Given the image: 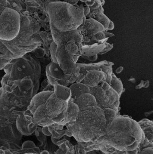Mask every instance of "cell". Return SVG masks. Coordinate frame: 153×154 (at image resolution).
<instances>
[{"instance_id": "1", "label": "cell", "mask_w": 153, "mask_h": 154, "mask_svg": "<svg viewBox=\"0 0 153 154\" xmlns=\"http://www.w3.org/2000/svg\"><path fill=\"white\" fill-rule=\"evenodd\" d=\"M28 104L19 89L8 86L0 88V150L21 149L23 135L16 126L17 110H25Z\"/></svg>"}, {"instance_id": "2", "label": "cell", "mask_w": 153, "mask_h": 154, "mask_svg": "<svg viewBox=\"0 0 153 154\" xmlns=\"http://www.w3.org/2000/svg\"><path fill=\"white\" fill-rule=\"evenodd\" d=\"M143 134L138 122L129 117L117 115L107 125L105 136L93 143L84 142L82 149L87 153L108 145L123 152L133 151L138 148Z\"/></svg>"}, {"instance_id": "3", "label": "cell", "mask_w": 153, "mask_h": 154, "mask_svg": "<svg viewBox=\"0 0 153 154\" xmlns=\"http://www.w3.org/2000/svg\"><path fill=\"white\" fill-rule=\"evenodd\" d=\"M65 125L66 135L74 137L78 142L93 143L106 134V120L98 106L80 109L76 121Z\"/></svg>"}, {"instance_id": "4", "label": "cell", "mask_w": 153, "mask_h": 154, "mask_svg": "<svg viewBox=\"0 0 153 154\" xmlns=\"http://www.w3.org/2000/svg\"><path fill=\"white\" fill-rule=\"evenodd\" d=\"M2 70L5 74L1 80L2 87L10 85L13 82L30 76L34 82L38 93L41 76L40 63L30 52L22 57L12 60Z\"/></svg>"}, {"instance_id": "5", "label": "cell", "mask_w": 153, "mask_h": 154, "mask_svg": "<svg viewBox=\"0 0 153 154\" xmlns=\"http://www.w3.org/2000/svg\"><path fill=\"white\" fill-rule=\"evenodd\" d=\"M59 4V9L58 11H52L51 14H49L50 16V23L53 25L57 29L60 31L67 32L77 29L83 22V20L77 19L76 14L80 13L70 14V12L74 9V6L65 5L62 7V3Z\"/></svg>"}, {"instance_id": "6", "label": "cell", "mask_w": 153, "mask_h": 154, "mask_svg": "<svg viewBox=\"0 0 153 154\" xmlns=\"http://www.w3.org/2000/svg\"><path fill=\"white\" fill-rule=\"evenodd\" d=\"M21 26L20 14L6 7L0 11V39L11 41L19 33Z\"/></svg>"}, {"instance_id": "7", "label": "cell", "mask_w": 153, "mask_h": 154, "mask_svg": "<svg viewBox=\"0 0 153 154\" xmlns=\"http://www.w3.org/2000/svg\"><path fill=\"white\" fill-rule=\"evenodd\" d=\"M45 112L55 124L63 122L67 109V102L58 97L52 93L45 103Z\"/></svg>"}, {"instance_id": "8", "label": "cell", "mask_w": 153, "mask_h": 154, "mask_svg": "<svg viewBox=\"0 0 153 154\" xmlns=\"http://www.w3.org/2000/svg\"><path fill=\"white\" fill-rule=\"evenodd\" d=\"M56 58L59 66L64 74L72 75L76 73H80V67L79 64L75 62L73 56L66 51L65 45H58Z\"/></svg>"}, {"instance_id": "9", "label": "cell", "mask_w": 153, "mask_h": 154, "mask_svg": "<svg viewBox=\"0 0 153 154\" xmlns=\"http://www.w3.org/2000/svg\"><path fill=\"white\" fill-rule=\"evenodd\" d=\"M18 117L16 126L22 135L29 136L35 132L38 127L33 119V115L29 109L17 110Z\"/></svg>"}, {"instance_id": "10", "label": "cell", "mask_w": 153, "mask_h": 154, "mask_svg": "<svg viewBox=\"0 0 153 154\" xmlns=\"http://www.w3.org/2000/svg\"><path fill=\"white\" fill-rule=\"evenodd\" d=\"M50 26L53 42L57 45H65L68 42L75 40L81 47L82 37L77 30L61 32L57 29L51 24H50Z\"/></svg>"}, {"instance_id": "11", "label": "cell", "mask_w": 153, "mask_h": 154, "mask_svg": "<svg viewBox=\"0 0 153 154\" xmlns=\"http://www.w3.org/2000/svg\"><path fill=\"white\" fill-rule=\"evenodd\" d=\"M80 69V73L85 74L86 71L91 70H101L105 73L106 75V82L110 84L112 79L113 69L112 66L114 65L112 62L107 61H101L99 63H92V64H81L79 63Z\"/></svg>"}, {"instance_id": "12", "label": "cell", "mask_w": 153, "mask_h": 154, "mask_svg": "<svg viewBox=\"0 0 153 154\" xmlns=\"http://www.w3.org/2000/svg\"><path fill=\"white\" fill-rule=\"evenodd\" d=\"M99 86L102 87L105 91L108 100L107 108L113 109L118 113L120 104L119 99L120 96L119 94L106 81L101 82Z\"/></svg>"}, {"instance_id": "13", "label": "cell", "mask_w": 153, "mask_h": 154, "mask_svg": "<svg viewBox=\"0 0 153 154\" xmlns=\"http://www.w3.org/2000/svg\"><path fill=\"white\" fill-rule=\"evenodd\" d=\"M106 75L101 70H91L86 71L82 83L89 87L99 86L101 82L106 81Z\"/></svg>"}, {"instance_id": "14", "label": "cell", "mask_w": 153, "mask_h": 154, "mask_svg": "<svg viewBox=\"0 0 153 154\" xmlns=\"http://www.w3.org/2000/svg\"><path fill=\"white\" fill-rule=\"evenodd\" d=\"M46 74L56 79L66 81L68 80L71 76L64 74L58 64L52 61L48 64L46 66Z\"/></svg>"}, {"instance_id": "15", "label": "cell", "mask_w": 153, "mask_h": 154, "mask_svg": "<svg viewBox=\"0 0 153 154\" xmlns=\"http://www.w3.org/2000/svg\"><path fill=\"white\" fill-rule=\"evenodd\" d=\"M80 109L78 106L72 100L70 99L67 102V109L66 117L63 122L58 125L65 126L67 124H71L75 122L79 114Z\"/></svg>"}, {"instance_id": "16", "label": "cell", "mask_w": 153, "mask_h": 154, "mask_svg": "<svg viewBox=\"0 0 153 154\" xmlns=\"http://www.w3.org/2000/svg\"><path fill=\"white\" fill-rule=\"evenodd\" d=\"M89 88L90 94L94 96L98 106L102 109L107 108L108 100L105 91L104 89L100 86L89 87Z\"/></svg>"}, {"instance_id": "17", "label": "cell", "mask_w": 153, "mask_h": 154, "mask_svg": "<svg viewBox=\"0 0 153 154\" xmlns=\"http://www.w3.org/2000/svg\"><path fill=\"white\" fill-rule=\"evenodd\" d=\"M53 92L50 91H42L37 93L32 99L28 109L32 113H33L39 106L45 103L48 98Z\"/></svg>"}, {"instance_id": "18", "label": "cell", "mask_w": 153, "mask_h": 154, "mask_svg": "<svg viewBox=\"0 0 153 154\" xmlns=\"http://www.w3.org/2000/svg\"><path fill=\"white\" fill-rule=\"evenodd\" d=\"M79 108L80 109H83L88 107L98 106L95 99L90 93H84L80 96L74 101Z\"/></svg>"}, {"instance_id": "19", "label": "cell", "mask_w": 153, "mask_h": 154, "mask_svg": "<svg viewBox=\"0 0 153 154\" xmlns=\"http://www.w3.org/2000/svg\"><path fill=\"white\" fill-rule=\"evenodd\" d=\"M71 91L70 99L75 101L77 98L84 93H90L89 87L82 82H77L70 84V86Z\"/></svg>"}, {"instance_id": "20", "label": "cell", "mask_w": 153, "mask_h": 154, "mask_svg": "<svg viewBox=\"0 0 153 154\" xmlns=\"http://www.w3.org/2000/svg\"><path fill=\"white\" fill-rule=\"evenodd\" d=\"M53 86L54 93L56 96L68 102L71 97V91L70 88L58 84H54Z\"/></svg>"}, {"instance_id": "21", "label": "cell", "mask_w": 153, "mask_h": 154, "mask_svg": "<svg viewBox=\"0 0 153 154\" xmlns=\"http://www.w3.org/2000/svg\"><path fill=\"white\" fill-rule=\"evenodd\" d=\"M146 138L151 141L153 140V121L144 119L138 122Z\"/></svg>"}, {"instance_id": "22", "label": "cell", "mask_w": 153, "mask_h": 154, "mask_svg": "<svg viewBox=\"0 0 153 154\" xmlns=\"http://www.w3.org/2000/svg\"><path fill=\"white\" fill-rule=\"evenodd\" d=\"M65 49L68 54L73 57H81V46L75 40L68 42L65 45Z\"/></svg>"}, {"instance_id": "23", "label": "cell", "mask_w": 153, "mask_h": 154, "mask_svg": "<svg viewBox=\"0 0 153 154\" xmlns=\"http://www.w3.org/2000/svg\"><path fill=\"white\" fill-rule=\"evenodd\" d=\"M39 35L41 38L42 40V46L45 55L47 57H49L50 56L49 52L50 45L53 42L51 32L49 33L47 32L42 31L39 32Z\"/></svg>"}, {"instance_id": "24", "label": "cell", "mask_w": 153, "mask_h": 154, "mask_svg": "<svg viewBox=\"0 0 153 154\" xmlns=\"http://www.w3.org/2000/svg\"><path fill=\"white\" fill-rule=\"evenodd\" d=\"M109 85L112 88L114 89L119 94V96H121L123 90V83L114 73L112 74V79Z\"/></svg>"}, {"instance_id": "25", "label": "cell", "mask_w": 153, "mask_h": 154, "mask_svg": "<svg viewBox=\"0 0 153 154\" xmlns=\"http://www.w3.org/2000/svg\"><path fill=\"white\" fill-rule=\"evenodd\" d=\"M103 111L106 120L107 125L110 124L117 115V113L116 111L113 109L109 108L104 109Z\"/></svg>"}, {"instance_id": "26", "label": "cell", "mask_w": 153, "mask_h": 154, "mask_svg": "<svg viewBox=\"0 0 153 154\" xmlns=\"http://www.w3.org/2000/svg\"><path fill=\"white\" fill-rule=\"evenodd\" d=\"M153 148V143L151 141L148 140L147 138L145 136L144 133L143 134L142 137V141L137 148L139 154L142 152L143 150L145 148Z\"/></svg>"}, {"instance_id": "27", "label": "cell", "mask_w": 153, "mask_h": 154, "mask_svg": "<svg viewBox=\"0 0 153 154\" xmlns=\"http://www.w3.org/2000/svg\"><path fill=\"white\" fill-rule=\"evenodd\" d=\"M57 48H58V45L54 42H53L50 45L49 52L51 61L56 63H58L57 58H56V51H57Z\"/></svg>"}, {"instance_id": "28", "label": "cell", "mask_w": 153, "mask_h": 154, "mask_svg": "<svg viewBox=\"0 0 153 154\" xmlns=\"http://www.w3.org/2000/svg\"><path fill=\"white\" fill-rule=\"evenodd\" d=\"M11 55V52L3 43L2 40L0 39V57L3 59H7Z\"/></svg>"}, {"instance_id": "29", "label": "cell", "mask_w": 153, "mask_h": 154, "mask_svg": "<svg viewBox=\"0 0 153 154\" xmlns=\"http://www.w3.org/2000/svg\"><path fill=\"white\" fill-rule=\"evenodd\" d=\"M30 53H31L33 56H34L36 58L38 59L42 58L46 55L43 48H41L40 47H37L33 51H32Z\"/></svg>"}, {"instance_id": "30", "label": "cell", "mask_w": 153, "mask_h": 154, "mask_svg": "<svg viewBox=\"0 0 153 154\" xmlns=\"http://www.w3.org/2000/svg\"><path fill=\"white\" fill-rule=\"evenodd\" d=\"M65 144L67 148V151L66 154H75V150H74V146L71 144L69 143L68 141H66L65 142Z\"/></svg>"}, {"instance_id": "31", "label": "cell", "mask_w": 153, "mask_h": 154, "mask_svg": "<svg viewBox=\"0 0 153 154\" xmlns=\"http://www.w3.org/2000/svg\"><path fill=\"white\" fill-rule=\"evenodd\" d=\"M11 60L5 59L0 57V70H2Z\"/></svg>"}, {"instance_id": "32", "label": "cell", "mask_w": 153, "mask_h": 154, "mask_svg": "<svg viewBox=\"0 0 153 154\" xmlns=\"http://www.w3.org/2000/svg\"><path fill=\"white\" fill-rule=\"evenodd\" d=\"M34 143L31 141H27L23 143L22 146V148L23 149H30V148H34L36 147Z\"/></svg>"}, {"instance_id": "33", "label": "cell", "mask_w": 153, "mask_h": 154, "mask_svg": "<svg viewBox=\"0 0 153 154\" xmlns=\"http://www.w3.org/2000/svg\"><path fill=\"white\" fill-rule=\"evenodd\" d=\"M6 7L11 8L8 0H0V11L4 10Z\"/></svg>"}, {"instance_id": "34", "label": "cell", "mask_w": 153, "mask_h": 154, "mask_svg": "<svg viewBox=\"0 0 153 154\" xmlns=\"http://www.w3.org/2000/svg\"><path fill=\"white\" fill-rule=\"evenodd\" d=\"M113 48V45H110L109 43H106V46L105 48H104V49L99 53V55H103V54H105L108 52L109 51L111 50Z\"/></svg>"}, {"instance_id": "35", "label": "cell", "mask_w": 153, "mask_h": 154, "mask_svg": "<svg viewBox=\"0 0 153 154\" xmlns=\"http://www.w3.org/2000/svg\"><path fill=\"white\" fill-rule=\"evenodd\" d=\"M81 57L84 58L86 59L87 60H89V61H91V62H94L97 60L98 58V55H94V56H81Z\"/></svg>"}, {"instance_id": "36", "label": "cell", "mask_w": 153, "mask_h": 154, "mask_svg": "<svg viewBox=\"0 0 153 154\" xmlns=\"http://www.w3.org/2000/svg\"><path fill=\"white\" fill-rule=\"evenodd\" d=\"M42 133H43V134L48 136H52L51 133L49 131L48 128V126L42 127Z\"/></svg>"}, {"instance_id": "37", "label": "cell", "mask_w": 153, "mask_h": 154, "mask_svg": "<svg viewBox=\"0 0 153 154\" xmlns=\"http://www.w3.org/2000/svg\"><path fill=\"white\" fill-rule=\"evenodd\" d=\"M4 154H20L17 152V150H9L4 151ZM24 154H42V153L37 154L33 153H29ZM48 154H50V153Z\"/></svg>"}, {"instance_id": "38", "label": "cell", "mask_w": 153, "mask_h": 154, "mask_svg": "<svg viewBox=\"0 0 153 154\" xmlns=\"http://www.w3.org/2000/svg\"><path fill=\"white\" fill-rule=\"evenodd\" d=\"M139 154H153V148H145Z\"/></svg>"}, {"instance_id": "39", "label": "cell", "mask_w": 153, "mask_h": 154, "mask_svg": "<svg viewBox=\"0 0 153 154\" xmlns=\"http://www.w3.org/2000/svg\"><path fill=\"white\" fill-rule=\"evenodd\" d=\"M54 87L52 84L49 83L42 91H50L54 92Z\"/></svg>"}, {"instance_id": "40", "label": "cell", "mask_w": 153, "mask_h": 154, "mask_svg": "<svg viewBox=\"0 0 153 154\" xmlns=\"http://www.w3.org/2000/svg\"><path fill=\"white\" fill-rule=\"evenodd\" d=\"M49 83V82L47 78L45 79H44V80L42 82L41 84V88L42 89V91H43V90L46 88V86H47Z\"/></svg>"}, {"instance_id": "41", "label": "cell", "mask_w": 153, "mask_h": 154, "mask_svg": "<svg viewBox=\"0 0 153 154\" xmlns=\"http://www.w3.org/2000/svg\"><path fill=\"white\" fill-rule=\"evenodd\" d=\"M126 154H139L137 149L133 150V151H126Z\"/></svg>"}, {"instance_id": "42", "label": "cell", "mask_w": 153, "mask_h": 154, "mask_svg": "<svg viewBox=\"0 0 153 154\" xmlns=\"http://www.w3.org/2000/svg\"><path fill=\"white\" fill-rule=\"evenodd\" d=\"M123 67L122 66L119 67V68L117 69L116 70V72L117 74H119V73H121L123 71Z\"/></svg>"}, {"instance_id": "43", "label": "cell", "mask_w": 153, "mask_h": 154, "mask_svg": "<svg viewBox=\"0 0 153 154\" xmlns=\"http://www.w3.org/2000/svg\"><path fill=\"white\" fill-rule=\"evenodd\" d=\"M0 154H4V152L3 151L0 150Z\"/></svg>"}, {"instance_id": "44", "label": "cell", "mask_w": 153, "mask_h": 154, "mask_svg": "<svg viewBox=\"0 0 153 154\" xmlns=\"http://www.w3.org/2000/svg\"><path fill=\"white\" fill-rule=\"evenodd\" d=\"M151 142H153V141H151Z\"/></svg>"}, {"instance_id": "45", "label": "cell", "mask_w": 153, "mask_h": 154, "mask_svg": "<svg viewBox=\"0 0 153 154\" xmlns=\"http://www.w3.org/2000/svg\"><path fill=\"white\" fill-rule=\"evenodd\" d=\"M152 121H153V120H152Z\"/></svg>"}, {"instance_id": "46", "label": "cell", "mask_w": 153, "mask_h": 154, "mask_svg": "<svg viewBox=\"0 0 153 154\" xmlns=\"http://www.w3.org/2000/svg\"></svg>"}]
</instances>
